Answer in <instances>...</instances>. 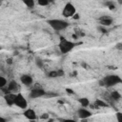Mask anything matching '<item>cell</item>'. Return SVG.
<instances>
[{
  "label": "cell",
  "mask_w": 122,
  "mask_h": 122,
  "mask_svg": "<svg viewBox=\"0 0 122 122\" xmlns=\"http://www.w3.org/2000/svg\"><path fill=\"white\" fill-rule=\"evenodd\" d=\"M101 107H108V103L103 101L102 99H96L94 102V108H101Z\"/></svg>",
  "instance_id": "obj_15"
},
{
  "label": "cell",
  "mask_w": 122,
  "mask_h": 122,
  "mask_svg": "<svg viewBox=\"0 0 122 122\" xmlns=\"http://www.w3.org/2000/svg\"><path fill=\"white\" fill-rule=\"evenodd\" d=\"M37 4H38L39 6L46 7V6H48V5L50 4V1H48V0H38V1H37Z\"/></svg>",
  "instance_id": "obj_20"
},
{
  "label": "cell",
  "mask_w": 122,
  "mask_h": 122,
  "mask_svg": "<svg viewBox=\"0 0 122 122\" xmlns=\"http://www.w3.org/2000/svg\"><path fill=\"white\" fill-rule=\"evenodd\" d=\"M112 22H113L112 17H111L109 15H103L99 18V24L103 27H109L112 24Z\"/></svg>",
  "instance_id": "obj_8"
},
{
  "label": "cell",
  "mask_w": 122,
  "mask_h": 122,
  "mask_svg": "<svg viewBox=\"0 0 122 122\" xmlns=\"http://www.w3.org/2000/svg\"><path fill=\"white\" fill-rule=\"evenodd\" d=\"M47 92H45L43 89L41 88H35V89H32L30 92V98L31 99H35V98H39V97H44L46 95Z\"/></svg>",
  "instance_id": "obj_6"
},
{
  "label": "cell",
  "mask_w": 122,
  "mask_h": 122,
  "mask_svg": "<svg viewBox=\"0 0 122 122\" xmlns=\"http://www.w3.org/2000/svg\"><path fill=\"white\" fill-rule=\"evenodd\" d=\"M14 105H16L18 108L23 109V110L27 109V107H28V102H27V99L23 96L22 93H20V92L16 93V96H15V104H14Z\"/></svg>",
  "instance_id": "obj_5"
},
{
  "label": "cell",
  "mask_w": 122,
  "mask_h": 122,
  "mask_svg": "<svg viewBox=\"0 0 122 122\" xmlns=\"http://www.w3.org/2000/svg\"><path fill=\"white\" fill-rule=\"evenodd\" d=\"M66 92H67L68 93H70V94H74V92H73L71 89H69V88H67V89H66Z\"/></svg>",
  "instance_id": "obj_27"
},
{
  "label": "cell",
  "mask_w": 122,
  "mask_h": 122,
  "mask_svg": "<svg viewBox=\"0 0 122 122\" xmlns=\"http://www.w3.org/2000/svg\"><path fill=\"white\" fill-rule=\"evenodd\" d=\"M64 75V71L62 70H57V71H51L48 72V76L50 78H56L59 76H63Z\"/></svg>",
  "instance_id": "obj_13"
},
{
  "label": "cell",
  "mask_w": 122,
  "mask_h": 122,
  "mask_svg": "<svg viewBox=\"0 0 122 122\" xmlns=\"http://www.w3.org/2000/svg\"><path fill=\"white\" fill-rule=\"evenodd\" d=\"M7 63H8V64H12V59H11V58H9V59L7 60Z\"/></svg>",
  "instance_id": "obj_30"
},
{
  "label": "cell",
  "mask_w": 122,
  "mask_h": 122,
  "mask_svg": "<svg viewBox=\"0 0 122 122\" xmlns=\"http://www.w3.org/2000/svg\"><path fill=\"white\" fill-rule=\"evenodd\" d=\"M77 116L80 119H82V120H86V119H88L89 117L92 116V112L89 111V110H87L86 108H83L82 107V108H80V109L77 110Z\"/></svg>",
  "instance_id": "obj_7"
},
{
  "label": "cell",
  "mask_w": 122,
  "mask_h": 122,
  "mask_svg": "<svg viewBox=\"0 0 122 122\" xmlns=\"http://www.w3.org/2000/svg\"><path fill=\"white\" fill-rule=\"evenodd\" d=\"M47 22L54 30H63L69 26V23L67 21L61 19H50Z\"/></svg>",
  "instance_id": "obj_3"
},
{
  "label": "cell",
  "mask_w": 122,
  "mask_h": 122,
  "mask_svg": "<svg viewBox=\"0 0 122 122\" xmlns=\"http://www.w3.org/2000/svg\"><path fill=\"white\" fill-rule=\"evenodd\" d=\"M62 122H77V121L74 120V119H69V118H66V119H62Z\"/></svg>",
  "instance_id": "obj_25"
},
{
  "label": "cell",
  "mask_w": 122,
  "mask_h": 122,
  "mask_svg": "<svg viewBox=\"0 0 122 122\" xmlns=\"http://www.w3.org/2000/svg\"><path fill=\"white\" fill-rule=\"evenodd\" d=\"M40 118H41V119H46V120H47V119H49V114H48V113H43V114L40 116Z\"/></svg>",
  "instance_id": "obj_24"
},
{
  "label": "cell",
  "mask_w": 122,
  "mask_h": 122,
  "mask_svg": "<svg viewBox=\"0 0 122 122\" xmlns=\"http://www.w3.org/2000/svg\"><path fill=\"white\" fill-rule=\"evenodd\" d=\"M23 114H24V116H25L27 119H29V120H30V121H33V120H35V119L37 118L36 112H35L34 110H32V109H26V110L24 111Z\"/></svg>",
  "instance_id": "obj_9"
},
{
  "label": "cell",
  "mask_w": 122,
  "mask_h": 122,
  "mask_svg": "<svg viewBox=\"0 0 122 122\" xmlns=\"http://www.w3.org/2000/svg\"><path fill=\"white\" fill-rule=\"evenodd\" d=\"M15 96H16V93L10 92V93L4 95V99H5L6 103H7L9 106H12V105L15 104Z\"/></svg>",
  "instance_id": "obj_11"
},
{
  "label": "cell",
  "mask_w": 122,
  "mask_h": 122,
  "mask_svg": "<svg viewBox=\"0 0 122 122\" xmlns=\"http://www.w3.org/2000/svg\"><path fill=\"white\" fill-rule=\"evenodd\" d=\"M23 3L27 6V8H33L34 7V1L33 0H24Z\"/></svg>",
  "instance_id": "obj_18"
},
{
  "label": "cell",
  "mask_w": 122,
  "mask_h": 122,
  "mask_svg": "<svg viewBox=\"0 0 122 122\" xmlns=\"http://www.w3.org/2000/svg\"><path fill=\"white\" fill-rule=\"evenodd\" d=\"M115 117H116L117 122H122V112H116V114H115Z\"/></svg>",
  "instance_id": "obj_21"
},
{
  "label": "cell",
  "mask_w": 122,
  "mask_h": 122,
  "mask_svg": "<svg viewBox=\"0 0 122 122\" xmlns=\"http://www.w3.org/2000/svg\"><path fill=\"white\" fill-rule=\"evenodd\" d=\"M47 122H53V119H51V118H49Z\"/></svg>",
  "instance_id": "obj_32"
},
{
  "label": "cell",
  "mask_w": 122,
  "mask_h": 122,
  "mask_svg": "<svg viewBox=\"0 0 122 122\" xmlns=\"http://www.w3.org/2000/svg\"><path fill=\"white\" fill-rule=\"evenodd\" d=\"M0 122H7V119L5 117H0Z\"/></svg>",
  "instance_id": "obj_29"
},
{
  "label": "cell",
  "mask_w": 122,
  "mask_h": 122,
  "mask_svg": "<svg viewBox=\"0 0 122 122\" xmlns=\"http://www.w3.org/2000/svg\"><path fill=\"white\" fill-rule=\"evenodd\" d=\"M45 96L46 97H54V96H58V94L57 93H52V92H47V93H46Z\"/></svg>",
  "instance_id": "obj_23"
},
{
  "label": "cell",
  "mask_w": 122,
  "mask_h": 122,
  "mask_svg": "<svg viewBox=\"0 0 122 122\" xmlns=\"http://www.w3.org/2000/svg\"><path fill=\"white\" fill-rule=\"evenodd\" d=\"M78 102H79V104L81 105V107H83V108H86V107L90 106V100H89L88 98H86V97L79 98V99H78Z\"/></svg>",
  "instance_id": "obj_16"
},
{
  "label": "cell",
  "mask_w": 122,
  "mask_h": 122,
  "mask_svg": "<svg viewBox=\"0 0 122 122\" xmlns=\"http://www.w3.org/2000/svg\"><path fill=\"white\" fill-rule=\"evenodd\" d=\"M35 63H36V65L39 67V68H42L43 67V61L41 60V59H36V61H35Z\"/></svg>",
  "instance_id": "obj_22"
},
{
  "label": "cell",
  "mask_w": 122,
  "mask_h": 122,
  "mask_svg": "<svg viewBox=\"0 0 122 122\" xmlns=\"http://www.w3.org/2000/svg\"><path fill=\"white\" fill-rule=\"evenodd\" d=\"M8 86V81L4 76H0V89Z\"/></svg>",
  "instance_id": "obj_17"
},
{
  "label": "cell",
  "mask_w": 122,
  "mask_h": 122,
  "mask_svg": "<svg viewBox=\"0 0 122 122\" xmlns=\"http://www.w3.org/2000/svg\"><path fill=\"white\" fill-rule=\"evenodd\" d=\"M20 81H21V83H22L23 85H25V86H30V85L32 84V82H33V79H32V77H31L30 75H29V74H22V75L20 76Z\"/></svg>",
  "instance_id": "obj_12"
},
{
  "label": "cell",
  "mask_w": 122,
  "mask_h": 122,
  "mask_svg": "<svg viewBox=\"0 0 122 122\" xmlns=\"http://www.w3.org/2000/svg\"><path fill=\"white\" fill-rule=\"evenodd\" d=\"M72 18H73V19H78V18H79V14H78V13H75V14L72 16Z\"/></svg>",
  "instance_id": "obj_28"
},
{
  "label": "cell",
  "mask_w": 122,
  "mask_h": 122,
  "mask_svg": "<svg viewBox=\"0 0 122 122\" xmlns=\"http://www.w3.org/2000/svg\"><path fill=\"white\" fill-rule=\"evenodd\" d=\"M76 46V44L72 41H70L68 39H66L65 37H60V41L58 44V48L61 51V53L66 54L70 51H71L73 50V48Z\"/></svg>",
  "instance_id": "obj_1"
},
{
  "label": "cell",
  "mask_w": 122,
  "mask_h": 122,
  "mask_svg": "<svg viewBox=\"0 0 122 122\" xmlns=\"http://www.w3.org/2000/svg\"><path fill=\"white\" fill-rule=\"evenodd\" d=\"M104 5L105 6H107L110 10H114L115 9V5H114V2H112V1H108V2H105L104 3Z\"/></svg>",
  "instance_id": "obj_19"
},
{
  "label": "cell",
  "mask_w": 122,
  "mask_h": 122,
  "mask_svg": "<svg viewBox=\"0 0 122 122\" xmlns=\"http://www.w3.org/2000/svg\"><path fill=\"white\" fill-rule=\"evenodd\" d=\"M110 96H111L112 100H113V101H119V100L121 99V94H120L117 91H112V92H111Z\"/></svg>",
  "instance_id": "obj_14"
},
{
  "label": "cell",
  "mask_w": 122,
  "mask_h": 122,
  "mask_svg": "<svg viewBox=\"0 0 122 122\" xmlns=\"http://www.w3.org/2000/svg\"><path fill=\"white\" fill-rule=\"evenodd\" d=\"M75 13H76V9H75L74 5L71 2L66 3V5L64 6V9L62 10V15L65 18H70V17H72Z\"/></svg>",
  "instance_id": "obj_4"
},
{
  "label": "cell",
  "mask_w": 122,
  "mask_h": 122,
  "mask_svg": "<svg viewBox=\"0 0 122 122\" xmlns=\"http://www.w3.org/2000/svg\"><path fill=\"white\" fill-rule=\"evenodd\" d=\"M122 83V78L117 75V74H109L106 75L102 80H101V85L106 86V87H112L117 84Z\"/></svg>",
  "instance_id": "obj_2"
},
{
  "label": "cell",
  "mask_w": 122,
  "mask_h": 122,
  "mask_svg": "<svg viewBox=\"0 0 122 122\" xmlns=\"http://www.w3.org/2000/svg\"><path fill=\"white\" fill-rule=\"evenodd\" d=\"M8 89L10 91V92H12V93H18L19 92V86L17 84V82L15 80H11L8 83Z\"/></svg>",
  "instance_id": "obj_10"
},
{
  "label": "cell",
  "mask_w": 122,
  "mask_h": 122,
  "mask_svg": "<svg viewBox=\"0 0 122 122\" xmlns=\"http://www.w3.org/2000/svg\"><path fill=\"white\" fill-rule=\"evenodd\" d=\"M100 30H101L102 32H107V31H106V30H105L104 28H101V29H100Z\"/></svg>",
  "instance_id": "obj_31"
},
{
  "label": "cell",
  "mask_w": 122,
  "mask_h": 122,
  "mask_svg": "<svg viewBox=\"0 0 122 122\" xmlns=\"http://www.w3.org/2000/svg\"><path fill=\"white\" fill-rule=\"evenodd\" d=\"M115 49L117 50H122V43H117L115 45Z\"/></svg>",
  "instance_id": "obj_26"
}]
</instances>
